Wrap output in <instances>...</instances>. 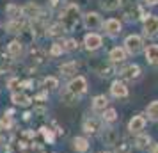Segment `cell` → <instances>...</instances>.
<instances>
[{
    "mask_svg": "<svg viewBox=\"0 0 158 153\" xmlns=\"http://www.w3.org/2000/svg\"><path fill=\"white\" fill-rule=\"evenodd\" d=\"M80 18V9L77 4H69L66 6V9L60 13V25L64 27V30H73L78 23Z\"/></svg>",
    "mask_w": 158,
    "mask_h": 153,
    "instance_id": "1",
    "label": "cell"
},
{
    "mask_svg": "<svg viewBox=\"0 0 158 153\" xmlns=\"http://www.w3.org/2000/svg\"><path fill=\"white\" fill-rule=\"evenodd\" d=\"M68 91L73 93L75 96L84 95V93L87 91V80L84 79V77H77V79H73V80L68 84Z\"/></svg>",
    "mask_w": 158,
    "mask_h": 153,
    "instance_id": "2",
    "label": "cell"
},
{
    "mask_svg": "<svg viewBox=\"0 0 158 153\" xmlns=\"http://www.w3.org/2000/svg\"><path fill=\"white\" fill-rule=\"evenodd\" d=\"M144 34L148 37L158 36V16H148L144 20Z\"/></svg>",
    "mask_w": 158,
    "mask_h": 153,
    "instance_id": "3",
    "label": "cell"
},
{
    "mask_svg": "<svg viewBox=\"0 0 158 153\" xmlns=\"http://www.w3.org/2000/svg\"><path fill=\"white\" fill-rule=\"evenodd\" d=\"M124 48L130 52V53H139V52L142 50V39L140 36H135V34H131V36L126 37V41H124Z\"/></svg>",
    "mask_w": 158,
    "mask_h": 153,
    "instance_id": "4",
    "label": "cell"
},
{
    "mask_svg": "<svg viewBox=\"0 0 158 153\" xmlns=\"http://www.w3.org/2000/svg\"><path fill=\"white\" fill-rule=\"evenodd\" d=\"M22 15L27 16V18H32V20H36L41 16V7L37 6L36 2H29V4H25L22 7Z\"/></svg>",
    "mask_w": 158,
    "mask_h": 153,
    "instance_id": "5",
    "label": "cell"
},
{
    "mask_svg": "<svg viewBox=\"0 0 158 153\" xmlns=\"http://www.w3.org/2000/svg\"><path fill=\"white\" fill-rule=\"evenodd\" d=\"M29 57L34 61V62H44L46 61V50L44 48H41V46H36V45H32L29 50Z\"/></svg>",
    "mask_w": 158,
    "mask_h": 153,
    "instance_id": "6",
    "label": "cell"
},
{
    "mask_svg": "<svg viewBox=\"0 0 158 153\" xmlns=\"http://www.w3.org/2000/svg\"><path fill=\"white\" fill-rule=\"evenodd\" d=\"M121 77L124 79V80H137V79L140 77V68H139L137 64L126 66V68L121 71Z\"/></svg>",
    "mask_w": 158,
    "mask_h": 153,
    "instance_id": "7",
    "label": "cell"
},
{
    "mask_svg": "<svg viewBox=\"0 0 158 153\" xmlns=\"http://www.w3.org/2000/svg\"><path fill=\"white\" fill-rule=\"evenodd\" d=\"M84 25H85L87 29H98V27H101V18L98 13H87L85 16H84Z\"/></svg>",
    "mask_w": 158,
    "mask_h": 153,
    "instance_id": "8",
    "label": "cell"
},
{
    "mask_svg": "<svg viewBox=\"0 0 158 153\" xmlns=\"http://www.w3.org/2000/svg\"><path fill=\"white\" fill-rule=\"evenodd\" d=\"M103 29H105V32H107L108 36H117L121 32V23H119V20L110 18V20H107V22L103 23Z\"/></svg>",
    "mask_w": 158,
    "mask_h": 153,
    "instance_id": "9",
    "label": "cell"
},
{
    "mask_svg": "<svg viewBox=\"0 0 158 153\" xmlns=\"http://www.w3.org/2000/svg\"><path fill=\"white\" fill-rule=\"evenodd\" d=\"M144 126H146V117L144 116H133L131 117V121L128 125V130L131 134H139L140 130H144Z\"/></svg>",
    "mask_w": 158,
    "mask_h": 153,
    "instance_id": "10",
    "label": "cell"
},
{
    "mask_svg": "<svg viewBox=\"0 0 158 153\" xmlns=\"http://www.w3.org/2000/svg\"><path fill=\"white\" fill-rule=\"evenodd\" d=\"M110 91H112V95H114L115 98H126V96H128V87H126L124 82H121V80H115L114 84H112Z\"/></svg>",
    "mask_w": 158,
    "mask_h": 153,
    "instance_id": "11",
    "label": "cell"
},
{
    "mask_svg": "<svg viewBox=\"0 0 158 153\" xmlns=\"http://www.w3.org/2000/svg\"><path fill=\"white\" fill-rule=\"evenodd\" d=\"M84 43H85L87 50H98L101 46V37L98 34H87L85 39H84Z\"/></svg>",
    "mask_w": 158,
    "mask_h": 153,
    "instance_id": "12",
    "label": "cell"
},
{
    "mask_svg": "<svg viewBox=\"0 0 158 153\" xmlns=\"http://www.w3.org/2000/svg\"><path fill=\"white\" fill-rule=\"evenodd\" d=\"M25 27H27V23L23 22V20H20V18H16V20H11V22L6 25V30L11 32V34H18V32H22Z\"/></svg>",
    "mask_w": 158,
    "mask_h": 153,
    "instance_id": "13",
    "label": "cell"
},
{
    "mask_svg": "<svg viewBox=\"0 0 158 153\" xmlns=\"http://www.w3.org/2000/svg\"><path fill=\"white\" fill-rule=\"evenodd\" d=\"M101 139H103V142H105V144L115 146V144H117V139H119V135H117V132H115L114 128H107V130L103 132Z\"/></svg>",
    "mask_w": 158,
    "mask_h": 153,
    "instance_id": "14",
    "label": "cell"
},
{
    "mask_svg": "<svg viewBox=\"0 0 158 153\" xmlns=\"http://www.w3.org/2000/svg\"><path fill=\"white\" fill-rule=\"evenodd\" d=\"M146 59L153 66H158V45H151L146 48Z\"/></svg>",
    "mask_w": 158,
    "mask_h": 153,
    "instance_id": "15",
    "label": "cell"
},
{
    "mask_svg": "<svg viewBox=\"0 0 158 153\" xmlns=\"http://www.w3.org/2000/svg\"><path fill=\"white\" fill-rule=\"evenodd\" d=\"M7 53L9 57H20L23 53V45L20 41H11L7 45Z\"/></svg>",
    "mask_w": 158,
    "mask_h": 153,
    "instance_id": "16",
    "label": "cell"
},
{
    "mask_svg": "<svg viewBox=\"0 0 158 153\" xmlns=\"http://www.w3.org/2000/svg\"><path fill=\"white\" fill-rule=\"evenodd\" d=\"M124 59H126V52H124V48L115 46V48L110 50V61H112V62H123Z\"/></svg>",
    "mask_w": 158,
    "mask_h": 153,
    "instance_id": "17",
    "label": "cell"
},
{
    "mask_svg": "<svg viewBox=\"0 0 158 153\" xmlns=\"http://www.w3.org/2000/svg\"><path fill=\"white\" fill-rule=\"evenodd\" d=\"M44 30H46V27H44V23H43V20H41V18L32 20V34H34V36H36V37L43 36Z\"/></svg>",
    "mask_w": 158,
    "mask_h": 153,
    "instance_id": "18",
    "label": "cell"
},
{
    "mask_svg": "<svg viewBox=\"0 0 158 153\" xmlns=\"http://www.w3.org/2000/svg\"><path fill=\"white\" fill-rule=\"evenodd\" d=\"M100 128H101V123L98 119H85V123H84V130L87 134H96Z\"/></svg>",
    "mask_w": 158,
    "mask_h": 153,
    "instance_id": "19",
    "label": "cell"
},
{
    "mask_svg": "<svg viewBox=\"0 0 158 153\" xmlns=\"http://www.w3.org/2000/svg\"><path fill=\"white\" fill-rule=\"evenodd\" d=\"M13 102L16 105H22V107H27L32 100H30L29 96L25 95V93H13Z\"/></svg>",
    "mask_w": 158,
    "mask_h": 153,
    "instance_id": "20",
    "label": "cell"
},
{
    "mask_svg": "<svg viewBox=\"0 0 158 153\" xmlns=\"http://www.w3.org/2000/svg\"><path fill=\"white\" fill-rule=\"evenodd\" d=\"M107 103H108L107 96H105V95H100V96H96V98H94L93 107H94V110H105Z\"/></svg>",
    "mask_w": 158,
    "mask_h": 153,
    "instance_id": "21",
    "label": "cell"
},
{
    "mask_svg": "<svg viewBox=\"0 0 158 153\" xmlns=\"http://www.w3.org/2000/svg\"><path fill=\"white\" fill-rule=\"evenodd\" d=\"M73 144H75V150L77 151H87L89 150V142H87V139H84V137H77L75 141H73Z\"/></svg>",
    "mask_w": 158,
    "mask_h": 153,
    "instance_id": "22",
    "label": "cell"
},
{
    "mask_svg": "<svg viewBox=\"0 0 158 153\" xmlns=\"http://www.w3.org/2000/svg\"><path fill=\"white\" fill-rule=\"evenodd\" d=\"M60 73L66 77H71L73 73H77V62H66L60 66Z\"/></svg>",
    "mask_w": 158,
    "mask_h": 153,
    "instance_id": "23",
    "label": "cell"
},
{
    "mask_svg": "<svg viewBox=\"0 0 158 153\" xmlns=\"http://www.w3.org/2000/svg\"><path fill=\"white\" fill-rule=\"evenodd\" d=\"M100 6L105 11H114L119 7V0H100Z\"/></svg>",
    "mask_w": 158,
    "mask_h": 153,
    "instance_id": "24",
    "label": "cell"
},
{
    "mask_svg": "<svg viewBox=\"0 0 158 153\" xmlns=\"http://www.w3.org/2000/svg\"><path fill=\"white\" fill-rule=\"evenodd\" d=\"M62 32H64V27L60 25V23H55V25H52L50 29H46V34L52 37H57V36H62Z\"/></svg>",
    "mask_w": 158,
    "mask_h": 153,
    "instance_id": "25",
    "label": "cell"
},
{
    "mask_svg": "<svg viewBox=\"0 0 158 153\" xmlns=\"http://www.w3.org/2000/svg\"><path fill=\"white\" fill-rule=\"evenodd\" d=\"M6 13H7V16L11 18V20H16L18 16L22 15V9L18 7V6H15V4H9L7 9H6Z\"/></svg>",
    "mask_w": 158,
    "mask_h": 153,
    "instance_id": "26",
    "label": "cell"
},
{
    "mask_svg": "<svg viewBox=\"0 0 158 153\" xmlns=\"http://www.w3.org/2000/svg\"><path fill=\"white\" fill-rule=\"evenodd\" d=\"M151 142V137L149 135H139V137L135 139V146L139 148V150H144V148H148Z\"/></svg>",
    "mask_w": 158,
    "mask_h": 153,
    "instance_id": "27",
    "label": "cell"
},
{
    "mask_svg": "<svg viewBox=\"0 0 158 153\" xmlns=\"http://www.w3.org/2000/svg\"><path fill=\"white\" fill-rule=\"evenodd\" d=\"M60 46H62L64 52H73V50L78 48V43H77V39H66V41L60 43Z\"/></svg>",
    "mask_w": 158,
    "mask_h": 153,
    "instance_id": "28",
    "label": "cell"
},
{
    "mask_svg": "<svg viewBox=\"0 0 158 153\" xmlns=\"http://www.w3.org/2000/svg\"><path fill=\"white\" fill-rule=\"evenodd\" d=\"M148 116H149L153 121H158V102L149 103V107H148Z\"/></svg>",
    "mask_w": 158,
    "mask_h": 153,
    "instance_id": "29",
    "label": "cell"
},
{
    "mask_svg": "<svg viewBox=\"0 0 158 153\" xmlns=\"http://www.w3.org/2000/svg\"><path fill=\"white\" fill-rule=\"evenodd\" d=\"M43 87L44 89H55V87H59V80L53 79V77H46L43 80Z\"/></svg>",
    "mask_w": 158,
    "mask_h": 153,
    "instance_id": "30",
    "label": "cell"
},
{
    "mask_svg": "<svg viewBox=\"0 0 158 153\" xmlns=\"http://www.w3.org/2000/svg\"><path fill=\"white\" fill-rule=\"evenodd\" d=\"M62 100H64L66 103H75V102H78V96H75L73 93H69V91L66 89L64 93H62Z\"/></svg>",
    "mask_w": 158,
    "mask_h": 153,
    "instance_id": "31",
    "label": "cell"
},
{
    "mask_svg": "<svg viewBox=\"0 0 158 153\" xmlns=\"http://www.w3.org/2000/svg\"><path fill=\"white\" fill-rule=\"evenodd\" d=\"M115 117H117V114H115V110H114V109L105 110V114H103V119H105V121H108V123L115 121Z\"/></svg>",
    "mask_w": 158,
    "mask_h": 153,
    "instance_id": "32",
    "label": "cell"
},
{
    "mask_svg": "<svg viewBox=\"0 0 158 153\" xmlns=\"http://www.w3.org/2000/svg\"><path fill=\"white\" fill-rule=\"evenodd\" d=\"M11 125H13V121H11V116H4L2 119H0V130H7V128H11Z\"/></svg>",
    "mask_w": 158,
    "mask_h": 153,
    "instance_id": "33",
    "label": "cell"
},
{
    "mask_svg": "<svg viewBox=\"0 0 158 153\" xmlns=\"http://www.w3.org/2000/svg\"><path fill=\"white\" fill-rule=\"evenodd\" d=\"M112 73H114V68H110V66H103V68L100 70V77H105V79H107V77H110Z\"/></svg>",
    "mask_w": 158,
    "mask_h": 153,
    "instance_id": "34",
    "label": "cell"
},
{
    "mask_svg": "<svg viewBox=\"0 0 158 153\" xmlns=\"http://www.w3.org/2000/svg\"><path fill=\"white\" fill-rule=\"evenodd\" d=\"M7 87L11 89V91H15V89H18V87H22V82L18 80V79H11V80L7 82Z\"/></svg>",
    "mask_w": 158,
    "mask_h": 153,
    "instance_id": "35",
    "label": "cell"
},
{
    "mask_svg": "<svg viewBox=\"0 0 158 153\" xmlns=\"http://www.w3.org/2000/svg\"><path fill=\"white\" fill-rule=\"evenodd\" d=\"M115 148H117V153H128V144H126L124 141L117 142V144H115Z\"/></svg>",
    "mask_w": 158,
    "mask_h": 153,
    "instance_id": "36",
    "label": "cell"
},
{
    "mask_svg": "<svg viewBox=\"0 0 158 153\" xmlns=\"http://www.w3.org/2000/svg\"><path fill=\"white\" fill-rule=\"evenodd\" d=\"M62 52H64V50H62V46H60V45H59V43H55V45H53V46H52L50 53H52V55H60Z\"/></svg>",
    "mask_w": 158,
    "mask_h": 153,
    "instance_id": "37",
    "label": "cell"
},
{
    "mask_svg": "<svg viewBox=\"0 0 158 153\" xmlns=\"http://www.w3.org/2000/svg\"><path fill=\"white\" fill-rule=\"evenodd\" d=\"M41 130H43V135H44V139H46V141H53V134H52L50 130H48V128H41Z\"/></svg>",
    "mask_w": 158,
    "mask_h": 153,
    "instance_id": "38",
    "label": "cell"
},
{
    "mask_svg": "<svg viewBox=\"0 0 158 153\" xmlns=\"http://www.w3.org/2000/svg\"><path fill=\"white\" fill-rule=\"evenodd\" d=\"M130 4H135V0H119V6H130Z\"/></svg>",
    "mask_w": 158,
    "mask_h": 153,
    "instance_id": "39",
    "label": "cell"
},
{
    "mask_svg": "<svg viewBox=\"0 0 158 153\" xmlns=\"http://www.w3.org/2000/svg\"><path fill=\"white\" fill-rule=\"evenodd\" d=\"M146 4H148V6H156L158 0H146Z\"/></svg>",
    "mask_w": 158,
    "mask_h": 153,
    "instance_id": "40",
    "label": "cell"
},
{
    "mask_svg": "<svg viewBox=\"0 0 158 153\" xmlns=\"http://www.w3.org/2000/svg\"><path fill=\"white\" fill-rule=\"evenodd\" d=\"M57 2H59V0H50V6H52V7H55V6H57Z\"/></svg>",
    "mask_w": 158,
    "mask_h": 153,
    "instance_id": "41",
    "label": "cell"
},
{
    "mask_svg": "<svg viewBox=\"0 0 158 153\" xmlns=\"http://www.w3.org/2000/svg\"><path fill=\"white\" fill-rule=\"evenodd\" d=\"M153 153H158V144L155 146V148H153Z\"/></svg>",
    "mask_w": 158,
    "mask_h": 153,
    "instance_id": "42",
    "label": "cell"
},
{
    "mask_svg": "<svg viewBox=\"0 0 158 153\" xmlns=\"http://www.w3.org/2000/svg\"><path fill=\"white\" fill-rule=\"evenodd\" d=\"M4 144V137H2V135H0V146Z\"/></svg>",
    "mask_w": 158,
    "mask_h": 153,
    "instance_id": "43",
    "label": "cell"
}]
</instances>
